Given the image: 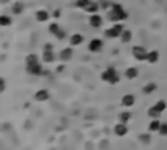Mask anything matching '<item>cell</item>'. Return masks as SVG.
<instances>
[{
    "mask_svg": "<svg viewBox=\"0 0 167 150\" xmlns=\"http://www.w3.org/2000/svg\"><path fill=\"white\" fill-rule=\"evenodd\" d=\"M101 79L104 81V82H108V84L111 85H116L118 82L120 81V77L118 75V72H116L115 68H107L106 69L102 76H101Z\"/></svg>",
    "mask_w": 167,
    "mask_h": 150,
    "instance_id": "obj_1",
    "label": "cell"
},
{
    "mask_svg": "<svg viewBox=\"0 0 167 150\" xmlns=\"http://www.w3.org/2000/svg\"><path fill=\"white\" fill-rule=\"evenodd\" d=\"M166 108H167V103L163 99H161V101H157V103H155L153 107H150L148 110V115L153 119H158V116L162 112H165Z\"/></svg>",
    "mask_w": 167,
    "mask_h": 150,
    "instance_id": "obj_2",
    "label": "cell"
},
{
    "mask_svg": "<svg viewBox=\"0 0 167 150\" xmlns=\"http://www.w3.org/2000/svg\"><path fill=\"white\" fill-rule=\"evenodd\" d=\"M110 17L112 21H116V20H125L128 17V14L124 12V9L120 7V5H115L112 12L110 13Z\"/></svg>",
    "mask_w": 167,
    "mask_h": 150,
    "instance_id": "obj_3",
    "label": "cell"
},
{
    "mask_svg": "<svg viewBox=\"0 0 167 150\" xmlns=\"http://www.w3.org/2000/svg\"><path fill=\"white\" fill-rule=\"evenodd\" d=\"M132 54H133V56H135L137 60H140V62L146 60V56H148L146 48L142 47V46H135L132 48Z\"/></svg>",
    "mask_w": 167,
    "mask_h": 150,
    "instance_id": "obj_4",
    "label": "cell"
},
{
    "mask_svg": "<svg viewBox=\"0 0 167 150\" xmlns=\"http://www.w3.org/2000/svg\"><path fill=\"white\" fill-rule=\"evenodd\" d=\"M114 133H115L116 136H119V137L125 136L127 133H128V127H127V124L120 123V121H119V123L114 127Z\"/></svg>",
    "mask_w": 167,
    "mask_h": 150,
    "instance_id": "obj_5",
    "label": "cell"
},
{
    "mask_svg": "<svg viewBox=\"0 0 167 150\" xmlns=\"http://www.w3.org/2000/svg\"><path fill=\"white\" fill-rule=\"evenodd\" d=\"M123 33V26L121 25H115L114 27H111L106 31V35L110 37V38H116V37H120V34Z\"/></svg>",
    "mask_w": 167,
    "mask_h": 150,
    "instance_id": "obj_6",
    "label": "cell"
},
{
    "mask_svg": "<svg viewBox=\"0 0 167 150\" xmlns=\"http://www.w3.org/2000/svg\"><path fill=\"white\" fill-rule=\"evenodd\" d=\"M34 98L37 102H46L47 99H50V93L46 89H41L34 94Z\"/></svg>",
    "mask_w": 167,
    "mask_h": 150,
    "instance_id": "obj_7",
    "label": "cell"
},
{
    "mask_svg": "<svg viewBox=\"0 0 167 150\" xmlns=\"http://www.w3.org/2000/svg\"><path fill=\"white\" fill-rule=\"evenodd\" d=\"M135 102H136V97L133 94H125L121 98V106L124 107H132L135 104Z\"/></svg>",
    "mask_w": 167,
    "mask_h": 150,
    "instance_id": "obj_8",
    "label": "cell"
},
{
    "mask_svg": "<svg viewBox=\"0 0 167 150\" xmlns=\"http://www.w3.org/2000/svg\"><path fill=\"white\" fill-rule=\"evenodd\" d=\"M26 69H27V73L29 75H33V76H39L42 73V68H41V65L39 64H30V65H27L26 67Z\"/></svg>",
    "mask_w": 167,
    "mask_h": 150,
    "instance_id": "obj_9",
    "label": "cell"
},
{
    "mask_svg": "<svg viewBox=\"0 0 167 150\" xmlns=\"http://www.w3.org/2000/svg\"><path fill=\"white\" fill-rule=\"evenodd\" d=\"M102 46H103L102 41L101 39H97V38H96V39H93L90 43H89V50L93 51V52H98V51H101Z\"/></svg>",
    "mask_w": 167,
    "mask_h": 150,
    "instance_id": "obj_10",
    "label": "cell"
},
{
    "mask_svg": "<svg viewBox=\"0 0 167 150\" xmlns=\"http://www.w3.org/2000/svg\"><path fill=\"white\" fill-rule=\"evenodd\" d=\"M159 60V52L155 51V50H152V51L148 52V56H146V62L150 64H154Z\"/></svg>",
    "mask_w": 167,
    "mask_h": 150,
    "instance_id": "obj_11",
    "label": "cell"
},
{
    "mask_svg": "<svg viewBox=\"0 0 167 150\" xmlns=\"http://www.w3.org/2000/svg\"><path fill=\"white\" fill-rule=\"evenodd\" d=\"M124 75H125V77L128 80H135V79H137V76H138V69L135 68V67H129V68H127Z\"/></svg>",
    "mask_w": 167,
    "mask_h": 150,
    "instance_id": "obj_12",
    "label": "cell"
},
{
    "mask_svg": "<svg viewBox=\"0 0 167 150\" xmlns=\"http://www.w3.org/2000/svg\"><path fill=\"white\" fill-rule=\"evenodd\" d=\"M161 121L158 120V119H153L152 121H150V124H149V127H148V129L150 131V132H158L159 131V128H161Z\"/></svg>",
    "mask_w": 167,
    "mask_h": 150,
    "instance_id": "obj_13",
    "label": "cell"
},
{
    "mask_svg": "<svg viewBox=\"0 0 167 150\" xmlns=\"http://www.w3.org/2000/svg\"><path fill=\"white\" fill-rule=\"evenodd\" d=\"M155 90H157V84H154V82H148V84L142 87L144 94H152Z\"/></svg>",
    "mask_w": 167,
    "mask_h": 150,
    "instance_id": "obj_14",
    "label": "cell"
},
{
    "mask_svg": "<svg viewBox=\"0 0 167 150\" xmlns=\"http://www.w3.org/2000/svg\"><path fill=\"white\" fill-rule=\"evenodd\" d=\"M131 119H132V114L128 112V111H124V112H120L119 114V121H120V123L127 124Z\"/></svg>",
    "mask_w": 167,
    "mask_h": 150,
    "instance_id": "obj_15",
    "label": "cell"
},
{
    "mask_svg": "<svg viewBox=\"0 0 167 150\" xmlns=\"http://www.w3.org/2000/svg\"><path fill=\"white\" fill-rule=\"evenodd\" d=\"M90 25L94 26V27H99L102 25V18L99 17V16H92V18H90Z\"/></svg>",
    "mask_w": 167,
    "mask_h": 150,
    "instance_id": "obj_16",
    "label": "cell"
},
{
    "mask_svg": "<svg viewBox=\"0 0 167 150\" xmlns=\"http://www.w3.org/2000/svg\"><path fill=\"white\" fill-rule=\"evenodd\" d=\"M72 58V50L71 48H65V50H63L62 51V54H60V59L62 60H69Z\"/></svg>",
    "mask_w": 167,
    "mask_h": 150,
    "instance_id": "obj_17",
    "label": "cell"
},
{
    "mask_svg": "<svg viewBox=\"0 0 167 150\" xmlns=\"http://www.w3.org/2000/svg\"><path fill=\"white\" fill-rule=\"evenodd\" d=\"M84 41V37L80 35V34H75L73 37L71 38V43L73 44V46H79V44H81Z\"/></svg>",
    "mask_w": 167,
    "mask_h": 150,
    "instance_id": "obj_18",
    "label": "cell"
},
{
    "mask_svg": "<svg viewBox=\"0 0 167 150\" xmlns=\"http://www.w3.org/2000/svg\"><path fill=\"white\" fill-rule=\"evenodd\" d=\"M120 38H121V41H123L124 43L129 42L132 39V33L129 30H123V33L120 34Z\"/></svg>",
    "mask_w": 167,
    "mask_h": 150,
    "instance_id": "obj_19",
    "label": "cell"
},
{
    "mask_svg": "<svg viewBox=\"0 0 167 150\" xmlns=\"http://www.w3.org/2000/svg\"><path fill=\"white\" fill-rule=\"evenodd\" d=\"M54 59H55V56H54L52 51H44V54H43V60L44 62L51 63V62H54Z\"/></svg>",
    "mask_w": 167,
    "mask_h": 150,
    "instance_id": "obj_20",
    "label": "cell"
},
{
    "mask_svg": "<svg viewBox=\"0 0 167 150\" xmlns=\"http://www.w3.org/2000/svg\"><path fill=\"white\" fill-rule=\"evenodd\" d=\"M38 63V56L37 55H29V56L26 58V64L27 65H30V64H37Z\"/></svg>",
    "mask_w": 167,
    "mask_h": 150,
    "instance_id": "obj_21",
    "label": "cell"
},
{
    "mask_svg": "<svg viewBox=\"0 0 167 150\" xmlns=\"http://www.w3.org/2000/svg\"><path fill=\"white\" fill-rule=\"evenodd\" d=\"M37 18H38V21H46L48 18V14H47V12H44V10H39V12L37 13Z\"/></svg>",
    "mask_w": 167,
    "mask_h": 150,
    "instance_id": "obj_22",
    "label": "cell"
},
{
    "mask_svg": "<svg viewBox=\"0 0 167 150\" xmlns=\"http://www.w3.org/2000/svg\"><path fill=\"white\" fill-rule=\"evenodd\" d=\"M158 133H159L161 136L167 137V123H162V124H161V128H159Z\"/></svg>",
    "mask_w": 167,
    "mask_h": 150,
    "instance_id": "obj_23",
    "label": "cell"
},
{
    "mask_svg": "<svg viewBox=\"0 0 167 150\" xmlns=\"http://www.w3.org/2000/svg\"><path fill=\"white\" fill-rule=\"evenodd\" d=\"M9 24H10L9 17H7V16H0V25L5 26V25H9Z\"/></svg>",
    "mask_w": 167,
    "mask_h": 150,
    "instance_id": "obj_24",
    "label": "cell"
},
{
    "mask_svg": "<svg viewBox=\"0 0 167 150\" xmlns=\"http://www.w3.org/2000/svg\"><path fill=\"white\" fill-rule=\"evenodd\" d=\"M5 87H7V84H5V80L3 77H0V94L5 91Z\"/></svg>",
    "mask_w": 167,
    "mask_h": 150,
    "instance_id": "obj_25",
    "label": "cell"
},
{
    "mask_svg": "<svg viewBox=\"0 0 167 150\" xmlns=\"http://www.w3.org/2000/svg\"><path fill=\"white\" fill-rule=\"evenodd\" d=\"M60 29H59V26L58 25H51V26H50V31H51V33H54V34H58V31H59Z\"/></svg>",
    "mask_w": 167,
    "mask_h": 150,
    "instance_id": "obj_26",
    "label": "cell"
},
{
    "mask_svg": "<svg viewBox=\"0 0 167 150\" xmlns=\"http://www.w3.org/2000/svg\"><path fill=\"white\" fill-rule=\"evenodd\" d=\"M97 8H98V7H97L96 4H92L90 7H89L86 10H89V12H96V10H97Z\"/></svg>",
    "mask_w": 167,
    "mask_h": 150,
    "instance_id": "obj_27",
    "label": "cell"
},
{
    "mask_svg": "<svg viewBox=\"0 0 167 150\" xmlns=\"http://www.w3.org/2000/svg\"><path fill=\"white\" fill-rule=\"evenodd\" d=\"M140 140L148 142V141H149V136H140Z\"/></svg>",
    "mask_w": 167,
    "mask_h": 150,
    "instance_id": "obj_28",
    "label": "cell"
}]
</instances>
